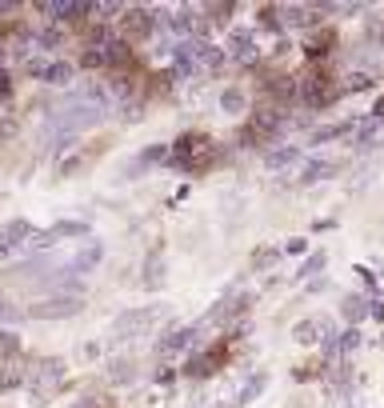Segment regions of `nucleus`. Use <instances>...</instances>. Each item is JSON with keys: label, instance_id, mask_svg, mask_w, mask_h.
I'll return each instance as SVG.
<instances>
[{"label": "nucleus", "instance_id": "nucleus-1", "mask_svg": "<svg viewBox=\"0 0 384 408\" xmlns=\"http://www.w3.org/2000/svg\"><path fill=\"white\" fill-rule=\"evenodd\" d=\"M212 152H216L212 136H204V132H184V136H176L169 160H173L176 168H184V172H200V168L212 165Z\"/></svg>", "mask_w": 384, "mask_h": 408}, {"label": "nucleus", "instance_id": "nucleus-2", "mask_svg": "<svg viewBox=\"0 0 384 408\" xmlns=\"http://www.w3.org/2000/svg\"><path fill=\"white\" fill-rule=\"evenodd\" d=\"M340 93H345V89H336V80H332L320 64L308 76H300V100H305L308 109H325V104H332Z\"/></svg>", "mask_w": 384, "mask_h": 408}, {"label": "nucleus", "instance_id": "nucleus-3", "mask_svg": "<svg viewBox=\"0 0 384 408\" xmlns=\"http://www.w3.org/2000/svg\"><path fill=\"white\" fill-rule=\"evenodd\" d=\"M232 344H236V340H220V344H212V349H204V353H196L189 364H184V376H192V380L216 376V372L232 360Z\"/></svg>", "mask_w": 384, "mask_h": 408}, {"label": "nucleus", "instance_id": "nucleus-4", "mask_svg": "<svg viewBox=\"0 0 384 408\" xmlns=\"http://www.w3.org/2000/svg\"><path fill=\"white\" fill-rule=\"evenodd\" d=\"M80 304H84L80 297H48V300H37L28 308V316H37V320H64V316H77Z\"/></svg>", "mask_w": 384, "mask_h": 408}, {"label": "nucleus", "instance_id": "nucleus-5", "mask_svg": "<svg viewBox=\"0 0 384 408\" xmlns=\"http://www.w3.org/2000/svg\"><path fill=\"white\" fill-rule=\"evenodd\" d=\"M156 320H160V308H133V313L116 316L113 333L116 336H136V333H144V328H153Z\"/></svg>", "mask_w": 384, "mask_h": 408}, {"label": "nucleus", "instance_id": "nucleus-6", "mask_svg": "<svg viewBox=\"0 0 384 408\" xmlns=\"http://www.w3.org/2000/svg\"><path fill=\"white\" fill-rule=\"evenodd\" d=\"M276 132H280V112H276V109H260L249 120L244 140H249V145H260V140H269V136H276Z\"/></svg>", "mask_w": 384, "mask_h": 408}, {"label": "nucleus", "instance_id": "nucleus-7", "mask_svg": "<svg viewBox=\"0 0 384 408\" xmlns=\"http://www.w3.org/2000/svg\"><path fill=\"white\" fill-rule=\"evenodd\" d=\"M32 237H37V232H32V224L28 221H8L4 228H0V257H8V252L24 248Z\"/></svg>", "mask_w": 384, "mask_h": 408}, {"label": "nucleus", "instance_id": "nucleus-8", "mask_svg": "<svg viewBox=\"0 0 384 408\" xmlns=\"http://www.w3.org/2000/svg\"><path fill=\"white\" fill-rule=\"evenodd\" d=\"M336 48V28L332 24H325L320 33H312V37L305 40V56L312 60V64H325V56Z\"/></svg>", "mask_w": 384, "mask_h": 408}, {"label": "nucleus", "instance_id": "nucleus-9", "mask_svg": "<svg viewBox=\"0 0 384 408\" xmlns=\"http://www.w3.org/2000/svg\"><path fill=\"white\" fill-rule=\"evenodd\" d=\"M153 28H156V17H153V12H144V8H128L124 20H120V33H124V37H133V40L153 37Z\"/></svg>", "mask_w": 384, "mask_h": 408}, {"label": "nucleus", "instance_id": "nucleus-10", "mask_svg": "<svg viewBox=\"0 0 384 408\" xmlns=\"http://www.w3.org/2000/svg\"><path fill=\"white\" fill-rule=\"evenodd\" d=\"M229 53L236 56V60H244V64H252V60H256V40H252V33L249 28H244V33H240V28H236V33H232L229 37Z\"/></svg>", "mask_w": 384, "mask_h": 408}, {"label": "nucleus", "instance_id": "nucleus-11", "mask_svg": "<svg viewBox=\"0 0 384 408\" xmlns=\"http://www.w3.org/2000/svg\"><path fill=\"white\" fill-rule=\"evenodd\" d=\"M325 333H328L325 320H300V324L292 328V340H296V344H316V340H325Z\"/></svg>", "mask_w": 384, "mask_h": 408}, {"label": "nucleus", "instance_id": "nucleus-12", "mask_svg": "<svg viewBox=\"0 0 384 408\" xmlns=\"http://www.w3.org/2000/svg\"><path fill=\"white\" fill-rule=\"evenodd\" d=\"M328 176H336V165L332 160H308L300 168V185H316V180H328Z\"/></svg>", "mask_w": 384, "mask_h": 408}, {"label": "nucleus", "instance_id": "nucleus-13", "mask_svg": "<svg viewBox=\"0 0 384 408\" xmlns=\"http://www.w3.org/2000/svg\"><path fill=\"white\" fill-rule=\"evenodd\" d=\"M100 257H104V248H100V244H88V248H80L77 257L68 260V268H73V272H88V268L100 264Z\"/></svg>", "mask_w": 384, "mask_h": 408}, {"label": "nucleus", "instance_id": "nucleus-14", "mask_svg": "<svg viewBox=\"0 0 384 408\" xmlns=\"http://www.w3.org/2000/svg\"><path fill=\"white\" fill-rule=\"evenodd\" d=\"M189 340H196V328H176V333H169L160 340V353L173 356V353H180V349H189Z\"/></svg>", "mask_w": 384, "mask_h": 408}, {"label": "nucleus", "instance_id": "nucleus-15", "mask_svg": "<svg viewBox=\"0 0 384 408\" xmlns=\"http://www.w3.org/2000/svg\"><path fill=\"white\" fill-rule=\"evenodd\" d=\"M352 129H356V120H336V124H325V129H316V132H312V140H316V145H325V140L348 136Z\"/></svg>", "mask_w": 384, "mask_h": 408}, {"label": "nucleus", "instance_id": "nucleus-16", "mask_svg": "<svg viewBox=\"0 0 384 408\" xmlns=\"http://www.w3.org/2000/svg\"><path fill=\"white\" fill-rule=\"evenodd\" d=\"M296 152H300V149H292V145H285V149H272L269 156H265V165H269V168H285V165H292V160H296Z\"/></svg>", "mask_w": 384, "mask_h": 408}, {"label": "nucleus", "instance_id": "nucleus-17", "mask_svg": "<svg viewBox=\"0 0 384 408\" xmlns=\"http://www.w3.org/2000/svg\"><path fill=\"white\" fill-rule=\"evenodd\" d=\"M164 260H160V252H153V260H148V268H144V284H148V288H160V284H164Z\"/></svg>", "mask_w": 384, "mask_h": 408}, {"label": "nucleus", "instance_id": "nucleus-18", "mask_svg": "<svg viewBox=\"0 0 384 408\" xmlns=\"http://www.w3.org/2000/svg\"><path fill=\"white\" fill-rule=\"evenodd\" d=\"M220 64H224V53H220V48H212V44H200V68L216 73Z\"/></svg>", "mask_w": 384, "mask_h": 408}, {"label": "nucleus", "instance_id": "nucleus-19", "mask_svg": "<svg viewBox=\"0 0 384 408\" xmlns=\"http://www.w3.org/2000/svg\"><path fill=\"white\" fill-rule=\"evenodd\" d=\"M220 109L232 112V116H236V112H244V93H240V89H224V96H220Z\"/></svg>", "mask_w": 384, "mask_h": 408}, {"label": "nucleus", "instance_id": "nucleus-20", "mask_svg": "<svg viewBox=\"0 0 384 408\" xmlns=\"http://www.w3.org/2000/svg\"><path fill=\"white\" fill-rule=\"evenodd\" d=\"M340 308H345L348 320H361V316H368V300L365 297H345V304H340Z\"/></svg>", "mask_w": 384, "mask_h": 408}, {"label": "nucleus", "instance_id": "nucleus-21", "mask_svg": "<svg viewBox=\"0 0 384 408\" xmlns=\"http://www.w3.org/2000/svg\"><path fill=\"white\" fill-rule=\"evenodd\" d=\"M376 84V76H368V73H352L345 80V93H365V89H372Z\"/></svg>", "mask_w": 384, "mask_h": 408}, {"label": "nucleus", "instance_id": "nucleus-22", "mask_svg": "<svg viewBox=\"0 0 384 408\" xmlns=\"http://www.w3.org/2000/svg\"><path fill=\"white\" fill-rule=\"evenodd\" d=\"M325 252H312V257H308L305 260V264H300V280H312V277H316V272H320V268H325Z\"/></svg>", "mask_w": 384, "mask_h": 408}, {"label": "nucleus", "instance_id": "nucleus-23", "mask_svg": "<svg viewBox=\"0 0 384 408\" xmlns=\"http://www.w3.org/2000/svg\"><path fill=\"white\" fill-rule=\"evenodd\" d=\"M276 248H260V252H252V268H269V264H276Z\"/></svg>", "mask_w": 384, "mask_h": 408}, {"label": "nucleus", "instance_id": "nucleus-24", "mask_svg": "<svg viewBox=\"0 0 384 408\" xmlns=\"http://www.w3.org/2000/svg\"><path fill=\"white\" fill-rule=\"evenodd\" d=\"M52 232H57V241H60V237H80V232H88V224H80V221H68V224H57Z\"/></svg>", "mask_w": 384, "mask_h": 408}, {"label": "nucleus", "instance_id": "nucleus-25", "mask_svg": "<svg viewBox=\"0 0 384 408\" xmlns=\"http://www.w3.org/2000/svg\"><path fill=\"white\" fill-rule=\"evenodd\" d=\"M260 24L276 33V28H280V8H269V4H265V8H260Z\"/></svg>", "mask_w": 384, "mask_h": 408}, {"label": "nucleus", "instance_id": "nucleus-26", "mask_svg": "<svg viewBox=\"0 0 384 408\" xmlns=\"http://www.w3.org/2000/svg\"><path fill=\"white\" fill-rule=\"evenodd\" d=\"M260 389H265V376H252V384H249L244 392H240V405H249V400H252V396H256Z\"/></svg>", "mask_w": 384, "mask_h": 408}, {"label": "nucleus", "instance_id": "nucleus-27", "mask_svg": "<svg viewBox=\"0 0 384 408\" xmlns=\"http://www.w3.org/2000/svg\"><path fill=\"white\" fill-rule=\"evenodd\" d=\"M305 248H308V244L300 241V237H292V241H288L285 248H280V252H288V257H300V252H305Z\"/></svg>", "mask_w": 384, "mask_h": 408}, {"label": "nucleus", "instance_id": "nucleus-28", "mask_svg": "<svg viewBox=\"0 0 384 408\" xmlns=\"http://www.w3.org/2000/svg\"><path fill=\"white\" fill-rule=\"evenodd\" d=\"M8 96H12V76L0 68V100H8Z\"/></svg>", "mask_w": 384, "mask_h": 408}, {"label": "nucleus", "instance_id": "nucleus-29", "mask_svg": "<svg viewBox=\"0 0 384 408\" xmlns=\"http://www.w3.org/2000/svg\"><path fill=\"white\" fill-rule=\"evenodd\" d=\"M0 320H20V313H17V308H12V304H8L4 297H0Z\"/></svg>", "mask_w": 384, "mask_h": 408}, {"label": "nucleus", "instance_id": "nucleus-30", "mask_svg": "<svg viewBox=\"0 0 384 408\" xmlns=\"http://www.w3.org/2000/svg\"><path fill=\"white\" fill-rule=\"evenodd\" d=\"M209 17H216V20H229V17H232V4H212V8H209Z\"/></svg>", "mask_w": 384, "mask_h": 408}, {"label": "nucleus", "instance_id": "nucleus-31", "mask_svg": "<svg viewBox=\"0 0 384 408\" xmlns=\"http://www.w3.org/2000/svg\"><path fill=\"white\" fill-rule=\"evenodd\" d=\"M17 344H20L17 336H0V349H4V353H17Z\"/></svg>", "mask_w": 384, "mask_h": 408}, {"label": "nucleus", "instance_id": "nucleus-32", "mask_svg": "<svg viewBox=\"0 0 384 408\" xmlns=\"http://www.w3.org/2000/svg\"><path fill=\"white\" fill-rule=\"evenodd\" d=\"M368 316H376V320H384V304H381V300H372V304H368Z\"/></svg>", "mask_w": 384, "mask_h": 408}, {"label": "nucleus", "instance_id": "nucleus-33", "mask_svg": "<svg viewBox=\"0 0 384 408\" xmlns=\"http://www.w3.org/2000/svg\"><path fill=\"white\" fill-rule=\"evenodd\" d=\"M80 408H113V405H80Z\"/></svg>", "mask_w": 384, "mask_h": 408}]
</instances>
